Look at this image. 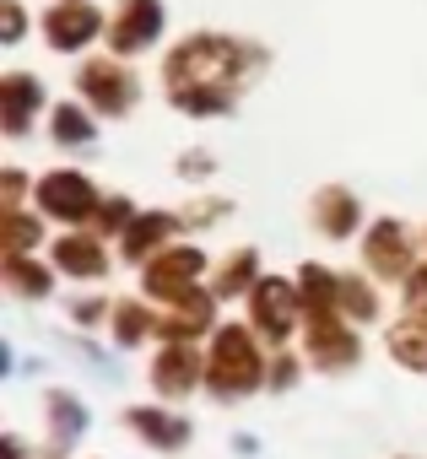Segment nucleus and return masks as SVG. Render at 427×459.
Masks as SVG:
<instances>
[{
	"label": "nucleus",
	"instance_id": "f257e3e1",
	"mask_svg": "<svg viewBox=\"0 0 427 459\" xmlns=\"http://www.w3.org/2000/svg\"><path fill=\"white\" fill-rule=\"evenodd\" d=\"M266 65V49L222 39V33H189L168 60H162V82H168V103L184 114H228L233 98L244 92V82Z\"/></svg>",
	"mask_w": 427,
	"mask_h": 459
},
{
	"label": "nucleus",
	"instance_id": "f03ea898",
	"mask_svg": "<svg viewBox=\"0 0 427 459\" xmlns=\"http://www.w3.org/2000/svg\"><path fill=\"white\" fill-rule=\"evenodd\" d=\"M260 378H266V357H260V346L249 341V330H239V325L217 330V341H211V362H205L211 394L239 400V394L260 389Z\"/></svg>",
	"mask_w": 427,
	"mask_h": 459
},
{
	"label": "nucleus",
	"instance_id": "7ed1b4c3",
	"mask_svg": "<svg viewBox=\"0 0 427 459\" xmlns=\"http://www.w3.org/2000/svg\"><path fill=\"white\" fill-rule=\"evenodd\" d=\"M76 87L87 92V103L98 114H130L135 108V76L119 60H87L76 71Z\"/></svg>",
	"mask_w": 427,
	"mask_h": 459
},
{
	"label": "nucleus",
	"instance_id": "20e7f679",
	"mask_svg": "<svg viewBox=\"0 0 427 459\" xmlns=\"http://www.w3.org/2000/svg\"><path fill=\"white\" fill-rule=\"evenodd\" d=\"M39 211L44 216H60V221H87L98 211V189H92L87 173H71V168L44 173L39 178Z\"/></svg>",
	"mask_w": 427,
	"mask_h": 459
},
{
	"label": "nucleus",
	"instance_id": "39448f33",
	"mask_svg": "<svg viewBox=\"0 0 427 459\" xmlns=\"http://www.w3.org/2000/svg\"><path fill=\"white\" fill-rule=\"evenodd\" d=\"M200 271H205V255H200V249H162V255H152V265H146V292L173 303V298L195 292Z\"/></svg>",
	"mask_w": 427,
	"mask_h": 459
},
{
	"label": "nucleus",
	"instance_id": "423d86ee",
	"mask_svg": "<svg viewBox=\"0 0 427 459\" xmlns=\"http://www.w3.org/2000/svg\"><path fill=\"white\" fill-rule=\"evenodd\" d=\"M39 108H44V82L39 76H28V71H6V76H0V130H6L12 141L28 135Z\"/></svg>",
	"mask_w": 427,
	"mask_h": 459
},
{
	"label": "nucleus",
	"instance_id": "0eeeda50",
	"mask_svg": "<svg viewBox=\"0 0 427 459\" xmlns=\"http://www.w3.org/2000/svg\"><path fill=\"white\" fill-rule=\"evenodd\" d=\"M98 33H103V17L87 6V0H60L55 12H44V39H49L60 55H71V49L92 44Z\"/></svg>",
	"mask_w": 427,
	"mask_h": 459
},
{
	"label": "nucleus",
	"instance_id": "6e6552de",
	"mask_svg": "<svg viewBox=\"0 0 427 459\" xmlns=\"http://www.w3.org/2000/svg\"><path fill=\"white\" fill-rule=\"evenodd\" d=\"M162 33V0H119V17L109 28L114 55H135Z\"/></svg>",
	"mask_w": 427,
	"mask_h": 459
},
{
	"label": "nucleus",
	"instance_id": "1a4fd4ad",
	"mask_svg": "<svg viewBox=\"0 0 427 459\" xmlns=\"http://www.w3.org/2000/svg\"><path fill=\"white\" fill-rule=\"evenodd\" d=\"M249 308H255V325H260V335H271V341H287V335H292V319H298V292H292L287 281L266 276V281L249 292Z\"/></svg>",
	"mask_w": 427,
	"mask_h": 459
},
{
	"label": "nucleus",
	"instance_id": "9d476101",
	"mask_svg": "<svg viewBox=\"0 0 427 459\" xmlns=\"http://www.w3.org/2000/svg\"><path fill=\"white\" fill-rule=\"evenodd\" d=\"M368 271L373 276H405L411 271V238L400 221H373L368 227Z\"/></svg>",
	"mask_w": 427,
	"mask_h": 459
},
{
	"label": "nucleus",
	"instance_id": "9b49d317",
	"mask_svg": "<svg viewBox=\"0 0 427 459\" xmlns=\"http://www.w3.org/2000/svg\"><path fill=\"white\" fill-rule=\"evenodd\" d=\"M309 357L319 368H352L357 362V335L346 325H336V314H314L309 319Z\"/></svg>",
	"mask_w": 427,
	"mask_h": 459
},
{
	"label": "nucleus",
	"instance_id": "f8f14e48",
	"mask_svg": "<svg viewBox=\"0 0 427 459\" xmlns=\"http://www.w3.org/2000/svg\"><path fill=\"white\" fill-rule=\"evenodd\" d=\"M357 216H362V205H357L352 189L325 184V189L314 195V227H319L325 238H346V233H357Z\"/></svg>",
	"mask_w": 427,
	"mask_h": 459
},
{
	"label": "nucleus",
	"instance_id": "ddd939ff",
	"mask_svg": "<svg viewBox=\"0 0 427 459\" xmlns=\"http://www.w3.org/2000/svg\"><path fill=\"white\" fill-rule=\"evenodd\" d=\"M195 373H200V357H195L184 341H173V346L157 357L152 384H157V394H184V389H195Z\"/></svg>",
	"mask_w": 427,
	"mask_h": 459
},
{
	"label": "nucleus",
	"instance_id": "4468645a",
	"mask_svg": "<svg viewBox=\"0 0 427 459\" xmlns=\"http://www.w3.org/2000/svg\"><path fill=\"white\" fill-rule=\"evenodd\" d=\"M205 325H211V298L205 292H184V298H173V308L162 319V335L168 341H184V335H200Z\"/></svg>",
	"mask_w": 427,
	"mask_h": 459
},
{
	"label": "nucleus",
	"instance_id": "2eb2a0df",
	"mask_svg": "<svg viewBox=\"0 0 427 459\" xmlns=\"http://www.w3.org/2000/svg\"><path fill=\"white\" fill-rule=\"evenodd\" d=\"M55 265H60L65 276H103V271H109V260H103L98 238H82V233L55 244Z\"/></svg>",
	"mask_w": 427,
	"mask_h": 459
},
{
	"label": "nucleus",
	"instance_id": "dca6fc26",
	"mask_svg": "<svg viewBox=\"0 0 427 459\" xmlns=\"http://www.w3.org/2000/svg\"><path fill=\"white\" fill-rule=\"evenodd\" d=\"M130 427L152 443V448H179L184 437H189V427L179 421V416H168V411H152V405H141V411H130Z\"/></svg>",
	"mask_w": 427,
	"mask_h": 459
},
{
	"label": "nucleus",
	"instance_id": "f3484780",
	"mask_svg": "<svg viewBox=\"0 0 427 459\" xmlns=\"http://www.w3.org/2000/svg\"><path fill=\"white\" fill-rule=\"evenodd\" d=\"M173 227H179V221H173L168 211H152V216H141L135 227H125V260H146V255L173 233Z\"/></svg>",
	"mask_w": 427,
	"mask_h": 459
},
{
	"label": "nucleus",
	"instance_id": "a211bd4d",
	"mask_svg": "<svg viewBox=\"0 0 427 459\" xmlns=\"http://www.w3.org/2000/svg\"><path fill=\"white\" fill-rule=\"evenodd\" d=\"M389 351H395L405 368H427V319L405 314V319L389 330Z\"/></svg>",
	"mask_w": 427,
	"mask_h": 459
},
{
	"label": "nucleus",
	"instance_id": "6ab92c4d",
	"mask_svg": "<svg viewBox=\"0 0 427 459\" xmlns=\"http://www.w3.org/2000/svg\"><path fill=\"white\" fill-rule=\"evenodd\" d=\"M49 135H55L60 146H87V141H92L87 108H82V103H60V108L49 114Z\"/></svg>",
	"mask_w": 427,
	"mask_h": 459
},
{
	"label": "nucleus",
	"instance_id": "aec40b11",
	"mask_svg": "<svg viewBox=\"0 0 427 459\" xmlns=\"http://www.w3.org/2000/svg\"><path fill=\"white\" fill-rule=\"evenodd\" d=\"M6 287L22 292V298H44L49 292V271L33 265L28 255H6Z\"/></svg>",
	"mask_w": 427,
	"mask_h": 459
},
{
	"label": "nucleus",
	"instance_id": "412c9836",
	"mask_svg": "<svg viewBox=\"0 0 427 459\" xmlns=\"http://www.w3.org/2000/svg\"><path fill=\"white\" fill-rule=\"evenodd\" d=\"M49 416H55V448H65V443L87 427V411H82L71 394H49Z\"/></svg>",
	"mask_w": 427,
	"mask_h": 459
},
{
	"label": "nucleus",
	"instance_id": "4be33fe9",
	"mask_svg": "<svg viewBox=\"0 0 427 459\" xmlns=\"http://www.w3.org/2000/svg\"><path fill=\"white\" fill-rule=\"evenodd\" d=\"M255 265H260V260H255V249H239V255L228 260V271L217 276V298H233V292H244V287H249V276H255Z\"/></svg>",
	"mask_w": 427,
	"mask_h": 459
},
{
	"label": "nucleus",
	"instance_id": "5701e85b",
	"mask_svg": "<svg viewBox=\"0 0 427 459\" xmlns=\"http://www.w3.org/2000/svg\"><path fill=\"white\" fill-rule=\"evenodd\" d=\"M39 238H44L39 221H28L22 211H6V255H28Z\"/></svg>",
	"mask_w": 427,
	"mask_h": 459
},
{
	"label": "nucleus",
	"instance_id": "b1692460",
	"mask_svg": "<svg viewBox=\"0 0 427 459\" xmlns=\"http://www.w3.org/2000/svg\"><path fill=\"white\" fill-rule=\"evenodd\" d=\"M341 308H352V319H373V314H379L373 292H368L357 276H341Z\"/></svg>",
	"mask_w": 427,
	"mask_h": 459
},
{
	"label": "nucleus",
	"instance_id": "393cba45",
	"mask_svg": "<svg viewBox=\"0 0 427 459\" xmlns=\"http://www.w3.org/2000/svg\"><path fill=\"white\" fill-rule=\"evenodd\" d=\"M114 330H119V341H125V346H135V341L152 330V314H146L141 303H119V319H114Z\"/></svg>",
	"mask_w": 427,
	"mask_h": 459
},
{
	"label": "nucleus",
	"instance_id": "a878e982",
	"mask_svg": "<svg viewBox=\"0 0 427 459\" xmlns=\"http://www.w3.org/2000/svg\"><path fill=\"white\" fill-rule=\"evenodd\" d=\"M0 39H6V44L22 39V6H17V0H0Z\"/></svg>",
	"mask_w": 427,
	"mask_h": 459
},
{
	"label": "nucleus",
	"instance_id": "bb28decb",
	"mask_svg": "<svg viewBox=\"0 0 427 459\" xmlns=\"http://www.w3.org/2000/svg\"><path fill=\"white\" fill-rule=\"evenodd\" d=\"M405 314L427 319V271H416V276H411V287H405Z\"/></svg>",
	"mask_w": 427,
	"mask_h": 459
},
{
	"label": "nucleus",
	"instance_id": "cd10ccee",
	"mask_svg": "<svg viewBox=\"0 0 427 459\" xmlns=\"http://www.w3.org/2000/svg\"><path fill=\"white\" fill-rule=\"evenodd\" d=\"M98 221H103V233H114V227H130V200H109V205L98 211Z\"/></svg>",
	"mask_w": 427,
	"mask_h": 459
},
{
	"label": "nucleus",
	"instance_id": "c85d7f7f",
	"mask_svg": "<svg viewBox=\"0 0 427 459\" xmlns=\"http://www.w3.org/2000/svg\"><path fill=\"white\" fill-rule=\"evenodd\" d=\"M22 184H28V178H22L17 168H6V173H0V200H6V211H17V200H22Z\"/></svg>",
	"mask_w": 427,
	"mask_h": 459
},
{
	"label": "nucleus",
	"instance_id": "c756f323",
	"mask_svg": "<svg viewBox=\"0 0 427 459\" xmlns=\"http://www.w3.org/2000/svg\"><path fill=\"white\" fill-rule=\"evenodd\" d=\"M71 314H76V319H82V325H92V319H98V314H103V303H76V308H71Z\"/></svg>",
	"mask_w": 427,
	"mask_h": 459
}]
</instances>
